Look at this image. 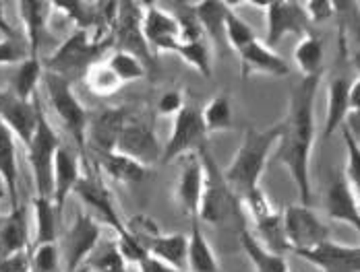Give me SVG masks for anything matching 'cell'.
I'll return each mask as SVG.
<instances>
[{
	"label": "cell",
	"instance_id": "ac0fdd59",
	"mask_svg": "<svg viewBox=\"0 0 360 272\" xmlns=\"http://www.w3.org/2000/svg\"><path fill=\"white\" fill-rule=\"evenodd\" d=\"M240 58V74L243 79H249L252 74H267V76H288V62L271 48H267L263 41H252L247 48L238 52Z\"/></svg>",
	"mask_w": 360,
	"mask_h": 272
},
{
	"label": "cell",
	"instance_id": "8d00e7d4",
	"mask_svg": "<svg viewBox=\"0 0 360 272\" xmlns=\"http://www.w3.org/2000/svg\"><path fill=\"white\" fill-rule=\"evenodd\" d=\"M224 39L226 43L238 54L243 48H247L249 43L257 41V35L252 32V27L240 17L232 11V6L228 8L226 13V19H224Z\"/></svg>",
	"mask_w": 360,
	"mask_h": 272
},
{
	"label": "cell",
	"instance_id": "74e56055",
	"mask_svg": "<svg viewBox=\"0 0 360 272\" xmlns=\"http://www.w3.org/2000/svg\"><path fill=\"white\" fill-rule=\"evenodd\" d=\"M83 76H85L87 87H89L96 95H100V97L114 95V93L122 87V83L114 76V72L110 70L106 62H96V64H91V67L85 70Z\"/></svg>",
	"mask_w": 360,
	"mask_h": 272
},
{
	"label": "cell",
	"instance_id": "4316f807",
	"mask_svg": "<svg viewBox=\"0 0 360 272\" xmlns=\"http://www.w3.org/2000/svg\"><path fill=\"white\" fill-rule=\"evenodd\" d=\"M186 272H219L216 254L197 217L191 219V236L186 238Z\"/></svg>",
	"mask_w": 360,
	"mask_h": 272
},
{
	"label": "cell",
	"instance_id": "d590c367",
	"mask_svg": "<svg viewBox=\"0 0 360 272\" xmlns=\"http://www.w3.org/2000/svg\"><path fill=\"white\" fill-rule=\"evenodd\" d=\"M172 54H176L180 60H184L191 68H195L201 76H205V79L212 76V54H210L205 39L180 41Z\"/></svg>",
	"mask_w": 360,
	"mask_h": 272
},
{
	"label": "cell",
	"instance_id": "b9f144b4",
	"mask_svg": "<svg viewBox=\"0 0 360 272\" xmlns=\"http://www.w3.org/2000/svg\"><path fill=\"white\" fill-rule=\"evenodd\" d=\"M30 58L27 46L21 43L17 37L15 39H0V67L6 64H21L23 60Z\"/></svg>",
	"mask_w": 360,
	"mask_h": 272
},
{
	"label": "cell",
	"instance_id": "c3c4849f",
	"mask_svg": "<svg viewBox=\"0 0 360 272\" xmlns=\"http://www.w3.org/2000/svg\"><path fill=\"white\" fill-rule=\"evenodd\" d=\"M75 272H91V271H89V266H81L79 271H75Z\"/></svg>",
	"mask_w": 360,
	"mask_h": 272
},
{
	"label": "cell",
	"instance_id": "e575fe53",
	"mask_svg": "<svg viewBox=\"0 0 360 272\" xmlns=\"http://www.w3.org/2000/svg\"><path fill=\"white\" fill-rule=\"evenodd\" d=\"M104 62L108 64L110 70L114 72V76L122 85L141 81V79L147 76V68H145L143 60H139L137 56H133L129 52H122V50H114Z\"/></svg>",
	"mask_w": 360,
	"mask_h": 272
},
{
	"label": "cell",
	"instance_id": "7bdbcfd3",
	"mask_svg": "<svg viewBox=\"0 0 360 272\" xmlns=\"http://www.w3.org/2000/svg\"><path fill=\"white\" fill-rule=\"evenodd\" d=\"M302 8L309 17V23H323L327 19L333 17L335 13V4L327 2V0H319V2H302Z\"/></svg>",
	"mask_w": 360,
	"mask_h": 272
},
{
	"label": "cell",
	"instance_id": "5bb4252c",
	"mask_svg": "<svg viewBox=\"0 0 360 272\" xmlns=\"http://www.w3.org/2000/svg\"><path fill=\"white\" fill-rule=\"evenodd\" d=\"M141 32L149 52H174L180 43L179 21L160 4H143Z\"/></svg>",
	"mask_w": 360,
	"mask_h": 272
},
{
	"label": "cell",
	"instance_id": "4dcf8cb0",
	"mask_svg": "<svg viewBox=\"0 0 360 272\" xmlns=\"http://www.w3.org/2000/svg\"><path fill=\"white\" fill-rule=\"evenodd\" d=\"M294 62L302 76H323V41L313 34L300 37L294 50Z\"/></svg>",
	"mask_w": 360,
	"mask_h": 272
},
{
	"label": "cell",
	"instance_id": "d4e9b609",
	"mask_svg": "<svg viewBox=\"0 0 360 272\" xmlns=\"http://www.w3.org/2000/svg\"><path fill=\"white\" fill-rule=\"evenodd\" d=\"M147 254L168 271L186 272V236L160 233L147 245Z\"/></svg>",
	"mask_w": 360,
	"mask_h": 272
},
{
	"label": "cell",
	"instance_id": "60d3db41",
	"mask_svg": "<svg viewBox=\"0 0 360 272\" xmlns=\"http://www.w3.org/2000/svg\"><path fill=\"white\" fill-rule=\"evenodd\" d=\"M344 135V142H346V153H348V159H346V171H344V179L359 192L360 186V147L359 138L350 135L346 128L342 130Z\"/></svg>",
	"mask_w": 360,
	"mask_h": 272
},
{
	"label": "cell",
	"instance_id": "3957f363",
	"mask_svg": "<svg viewBox=\"0 0 360 272\" xmlns=\"http://www.w3.org/2000/svg\"><path fill=\"white\" fill-rule=\"evenodd\" d=\"M201 165H203V192H201V204L197 219L210 225H224L232 215H240L243 208L238 198L228 188L224 173L219 171L214 157L207 149L197 151Z\"/></svg>",
	"mask_w": 360,
	"mask_h": 272
},
{
	"label": "cell",
	"instance_id": "2e32d148",
	"mask_svg": "<svg viewBox=\"0 0 360 272\" xmlns=\"http://www.w3.org/2000/svg\"><path fill=\"white\" fill-rule=\"evenodd\" d=\"M39 109H41V103L37 97L27 102V100L17 97L11 91H0V120L23 144L30 142V138L36 130Z\"/></svg>",
	"mask_w": 360,
	"mask_h": 272
},
{
	"label": "cell",
	"instance_id": "f35d334b",
	"mask_svg": "<svg viewBox=\"0 0 360 272\" xmlns=\"http://www.w3.org/2000/svg\"><path fill=\"white\" fill-rule=\"evenodd\" d=\"M85 266H89L91 272H127V262L116 243H108L102 252L94 250Z\"/></svg>",
	"mask_w": 360,
	"mask_h": 272
},
{
	"label": "cell",
	"instance_id": "e0dca14e",
	"mask_svg": "<svg viewBox=\"0 0 360 272\" xmlns=\"http://www.w3.org/2000/svg\"><path fill=\"white\" fill-rule=\"evenodd\" d=\"M321 272H360V247L325 239L313 250L296 254Z\"/></svg>",
	"mask_w": 360,
	"mask_h": 272
},
{
	"label": "cell",
	"instance_id": "9c48e42d",
	"mask_svg": "<svg viewBox=\"0 0 360 272\" xmlns=\"http://www.w3.org/2000/svg\"><path fill=\"white\" fill-rule=\"evenodd\" d=\"M265 11V46L276 48L288 34L304 37L309 34V17L302 8V2H292V0H274L265 4H257Z\"/></svg>",
	"mask_w": 360,
	"mask_h": 272
},
{
	"label": "cell",
	"instance_id": "ba28073f",
	"mask_svg": "<svg viewBox=\"0 0 360 272\" xmlns=\"http://www.w3.org/2000/svg\"><path fill=\"white\" fill-rule=\"evenodd\" d=\"M282 227L288 250L294 254L313 250L323 243L325 239H329L319 217L304 204H292L286 210H282Z\"/></svg>",
	"mask_w": 360,
	"mask_h": 272
},
{
	"label": "cell",
	"instance_id": "7402d4cb",
	"mask_svg": "<svg viewBox=\"0 0 360 272\" xmlns=\"http://www.w3.org/2000/svg\"><path fill=\"white\" fill-rule=\"evenodd\" d=\"M27 250H32L27 212L23 206H17L11 208V212H6L4 217H0V258H11Z\"/></svg>",
	"mask_w": 360,
	"mask_h": 272
},
{
	"label": "cell",
	"instance_id": "277c9868",
	"mask_svg": "<svg viewBox=\"0 0 360 272\" xmlns=\"http://www.w3.org/2000/svg\"><path fill=\"white\" fill-rule=\"evenodd\" d=\"M41 81L46 85V95H48V103H50L52 111L58 116L63 126L69 130L77 149L85 153V128H87L89 111L75 95L72 81L60 76V74H54V72H46V70H44Z\"/></svg>",
	"mask_w": 360,
	"mask_h": 272
},
{
	"label": "cell",
	"instance_id": "ee69618b",
	"mask_svg": "<svg viewBox=\"0 0 360 272\" xmlns=\"http://www.w3.org/2000/svg\"><path fill=\"white\" fill-rule=\"evenodd\" d=\"M182 105H184V100H182L180 91H166L160 97L155 109H158L160 116H176L180 109H182Z\"/></svg>",
	"mask_w": 360,
	"mask_h": 272
},
{
	"label": "cell",
	"instance_id": "ffe728a7",
	"mask_svg": "<svg viewBox=\"0 0 360 272\" xmlns=\"http://www.w3.org/2000/svg\"><path fill=\"white\" fill-rule=\"evenodd\" d=\"M81 161L77 157V153L63 147L56 153L54 159V173H52V203L54 208L58 210V215L63 212L65 204L72 194L77 182L81 179Z\"/></svg>",
	"mask_w": 360,
	"mask_h": 272
},
{
	"label": "cell",
	"instance_id": "8fae6325",
	"mask_svg": "<svg viewBox=\"0 0 360 272\" xmlns=\"http://www.w3.org/2000/svg\"><path fill=\"white\" fill-rule=\"evenodd\" d=\"M114 151L135 159L143 168L158 163L162 157V147H160L155 130H153V122H149L147 118H141V116H135V118L129 116L120 130L118 140H116Z\"/></svg>",
	"mask_w": 360,
	"mask_h": 272
},
{
	"label": "cell",
	"instance_id": "d6a6232c",
	"mask_svg": "<svg viewBox=\"0 0 360 272\" xmlns=\"http://www.w3.org/2000/svg\"><path fill=\"white\" fill-rule=\"evenodd\" d=\"M44 76V64L39 58H27L23 60L15 74H13V83H11V93H15L21 100H34L36 97L37 85Z\"/></svg>",
	"mask_w": 360,
	"mask_h": 272
},
{
	"label": "cell",
	"instance_id": "bcb514c9",
	"mask_svg": "<svg viewBox=\"0 0 360 272\" xmlns=\"http://www.w3.org/2000/svg\"><path fill=\"white\" fill-rule=\"evenodd\" d=\"M348 102H350V111L360 114V79L354 76L350 81V91H348Z\"/></svg>",
	"mask_w": 360,
	"mask_h": 272
},
{
	"label": "cell",
	"instance_id": "1f68e13d",
	"mask_svg": "<svg viewBox=\"0 0 360 272\" xmlns=\"http://www.w3.org/2000/svg\"><path fill=\"white\" fill-rule=\"evenodd\" d=\"M34 215H36V239L34 247L56 243L58 239V210L54 208L52 198L36 196L34 198Z\"/></svg>",
	"mask_w": 360,
	"mask_h": 272
},
{
	"label": "cell",
	"instance_id": "8992f818",
	"mask_svg": "<svg viewBox=\"0 0 360 272\" xmlns=\"http://www.w3.org/2000/svg\"><path fill=\"white\" fill-rule=\"evenodd\" d=\"M104 46H106V41H98L89 32L77 29L41 64H46L44 68L46 72H54V74H60L71 81L75 74H85L87 68L96 64L100 48H104Z\"/></svg>",
	"mask_w": 360,
	"mask_h": 272
},
{
	"label": "cell",
	"instance_id": "f1b7e54d",
	"mask_svg": "<svg viewBox=\"0 0 360 272\" xmlns=\"http://www.w3.org/2000/svg\"><path fill=\"white\" fill-rule=\"evenodd\" d=\"M240 245H243L247 258L251 260L255 272H292L282 254H276V252H269L267 247H263L259 243V239L247 229L240 231Z\"/></svg>",
	"mask_w": 360,
	"mask_h": 272
},
{
	"label": "cell",
	"instance_id": "cb8c5ba5",
	"mask_svg": "<svg viewBox=\"0 0 360 272\" xmlns=\"http://www.w3.org/2000/svg\"><path fill=\"white\" fill-rule=\"evenodd\" d=\"M0 179L8 194L11 208L21 206L19 203V165H17V142L8 126L0 120Z\"/></svg>",
	"mask_w": 360,
	"mask_h": 272
},
{
	"label": "cell",
	"instance_id": "7a4b0ae2",
	"mask_svg": "<svg viewBox=\"0 0 360 272\" xmlns=\"http://www.w3.org/2000/svg\"><path fill=\"white\" fill-rule=\"evenodd\" d=\"M282 135V126H269V128H247L240 147L232 159V163L221 171L224 179L228 184V188L232 190V194L238 198V203L255 192L257 188H261V177L267 165V157L269 151L274 147H278V140Z\"/></svg>",
	"mask_w": 360,
	"mask_h": 272
},
{
	"label": "cell",
	"instance_id": "30bf717a",
	"mask_svg": "<svg viewBox=\"0 0 360 272\" xmlns=\"http://www.w3.org/2000/svg\"><path fill=\"white\" fill-rule=\"evenodd\" d=\"M100 238H102L100 221H96L89 212H79L71 229L65 233L63 239L60 260L65 262V272H75L85 266L87 258L100 245Z\"/></svg>",
	"mask_w": 360,
	"mask_h": 272
},
{
	"label": "cell",
	"instance_id": "603a6c76",
	"mask_svg": "<svg viewBox=\"0 0 360 272\" xmlns=\"http://www.w3.org/2000/svg\"><path fill=\"white\" fill-rule=\"evenodd\" d=\"M19 17L23 21L25 29V46L30 52V58H39V43L46 32V25L50 21L52 13V2H36V0H25L17 4Z\"/></svg>",
	"mask_w": 360,
	"mask_h": 272
},
{
	"label": "cell",
	"instance_id": "52a82bcc",
	"mask_svg": "<svg viewBox=\"0 0 360 272\" xmlns=\"http://www.w3.org/2000/svg\"><path fill=\"white\" fill-rule=\"evenodd\" d=\"M205 136H207V132L203 126L201 109L197 105L184 103L182 109L174 116L172 135L168 138V142L162 147L160 163L168 165V163H174L180 157L193 155V151L197 153L203 147Z\"/></svg>",
	"mask_w": 360,
	"mask_h": 272
},
{
	"label": "cell",
	"instance_id": "836d02e7",
	"mask_svg": "<svg viewBox=\"0 0 360 272\" xmlns=\"http://www.w3.org/2000/svg\"><path fill=\"white\" fill-rule=\"evenodd\" d=\"M201 118H203V126H205L207 135L230 130L232 124H234V114H232L230 97L226 93H219L216 97H212L210 103L201 109Z\"/></svg>",
	"mask_w": 360,
	"mask_h": 272
},
{
	"label": "cell",
	"instance_id": "44dd1931",
	"mask_svg": "<svg viewBox=\"0 0 360 272\" xmlns=\"http://www.w3.org/2000/svg\"><path fill=\"white\" fill-rule=\"evenodd\" d=\"M201 192H203V165L197 153L186 155V163L182 165L176 184V200H179L182 215L195 219L199 215L201 204Z\"/></svg>",
	"mask_w": 360,
	"mask_h": 272
},
{
	"label": "cell",
	"instance_id": "4fadbf2b",
	"mask_svg": "<svg viewBox=\"0 0 360 272\" xmlns=\"http://www.w3.org/2000/svg\"><path fill=\"white\" fill-rule=\"evenodd\" d=\"M141 19H143V2H118V13L112 34L118 43L116 50L129 52L139 60H147L151 52L143 39Z\"/></svg>",
	"mask_w": 360,
	"mask_h": 272
},
{
	"label": "cell",
	"instance_id": "f6af8a7d",
	"mask_svg": "<svg viewBox=\"0 0 360 272\" xmlns=\"http://www.w3.org/2000/svg\"><path fill=\"white\" fill-rule=\"evenodd\" d=\"M0 272H32V268H30V250L15 254L11 258H0Z\"/></svg>",
	"mask_w": 360,
	"mask_h": 272
},
{
	"label": "cell",
	"instance_id": "5b68a950",
	"mask_svg": "<svg viewBox=\"0 0 360 272\" xmlns=\"http://www.w3.org/2000/svg\"><path fill=\"white\" fill-rule=\"evenodd\" d=\"M27 147V161L34 175L37 196L52 198V173H54V159L60 149V138L52 124L48 122L44 107L37 114V124Z\"/></svg>",
	"mask_w": 360,
	"mask_h": 272
},
{
	"label": "cell",
	"instance_id": "9a60e30c",
	"mask_svg": "<svg viewBox=\"0 0 360 272\" xmlns=\"http://www.w3.org/2000/svg\"><path fill=\"white\" fill-rule=\"evenodd\" d=\"M127 118V107H104L96 114H89L85 128V149L114 151Z\"/></svg>",
	"mask_w": 360,
	"mask_h": 272
},
{
	"label": "cell",
	"instance_id": "83f0119b",
	"mask_svg": "<svg viewBox=\"0 0 360 272\" xmlns=\"http://www.w3.org/2000/svg\"><path fill=\"white\" fill-rule=\"evenodd\" d=\"M350 81L344 76H338L327 87V114H325L323 136L329 138L346 120L350 114V102H348Z\"/></svg>",
	"mask_w": 360,
	"mask_h": 272
},
{
	"label": "cell",
	"instance_id": "ab89813d",
	"mask_svg": "<svg viewBox=\"0 0 360 272\" xmlns=\"http://www.w3.org/2000/svg\"><path fill=\"white\" fill-rule=\"evenodd\" d=\"M30 268L32 272L60 271V247L58 243H46L30 250Z\"/></svg>",
	"mask_w": 360,
	"mask_h": 272
},
{
	"label": "cell",
	"instance_id": "f546056e",
	"mask_svg": "<svg viewBox=\"0 0 360 272\" xmlns=\"http://www.w3.org/2000/svg\"><path fill=\"white\" fill-rule=\"evenodd\" d=\"M195 8V19L201 27V32L207 35L214 43H226L224 39V19L230 8L228 2H216V0H205V2H193Z\"/></svg>",
	"mask_w": 360,
	"mask_h": 272
},
{
	"label": "cell",
	"instance_id": "7dc6e473",
	"mask_svg": "<svg viewBox=\"0 0 360 272\" xmlns=\"http://www.w3.org/2000/svg\"><path fill=\"white\" fill-rule=\"evenodd\" d=\"M0 34L4 35L6 39H15V37H17L13 25H11L8 19H6V13H4V4H2V2H0Z\"/></svg>",
	"mask_w": 360,
	"mask_h": 272
},
{
	"label": "cell",
	"instance_id": "d6986e66",
	"mask_svg": "<svg viewBox=\"0 0 360 272\" xmlns=\"http://www.w3.org/2000/svg\"><path fill=\"white\" fill-rule=\"evenodd\" d=\"M325 208L327 215L338 221V223H346L350 225L354 231H359L360 227V203L359 192L342 177H338L335 182L329 184L327 188V196H325Z\"/></svg>",
	"mask_w": 360,
	"mask_h": 272
},
{
	"label": "cell",
	"instance_id": "7c38bea8",
	"mask_svg": "<svg viewBox=\"0 0 360 272\" xmlns=\"http://www.w3.org/2000/svg\"><path fill=\"white\" fill-rule=\"evenodd\" d=\"M72 194L87 206L89 215L96 221L100 219L104 225H108L110 229H114L116 238L127 231V227H124V223H122V219H120V215L116 210V204L112 200L108 186L102 182L100 175H96V173L81 175V179L77 182Z\"/></svg>",
	"mask_w": 360,
	"mask_h": 272
},
{
	"label": "cell",
	"instance_id": "6da1fadb",
	"mask_svg": "<svg viewBox=\"0 0 360 272\" xmlns=\"http://www.w3.org/2000/svg\"><path fill=\"white\" fill-rule=\"evenodd\" d=\"M321 76H302L292 93L286 118L280 122L278 163L288 170L298 190L300 204L311 203V153L315 142V97Z\"/></svg>",
	"mask_w": 360,
	"mask_h": 272
},
{
	"label": "cell",
	"instance_id": "484cf974",
	"mask_svg": "<svg viewBox=\"0 0 360 272\" xmlns=\"http://www.w3.org/2000/svg\"><path fill=\"white\" fill-rule=\"evenodd\" d=\"M91 155L100 170L120 184H139L147 175V168L118 151H91Z\"/></svg>",
	"mask_w": 360,
	"mask_h": 272
}]
</instances>
